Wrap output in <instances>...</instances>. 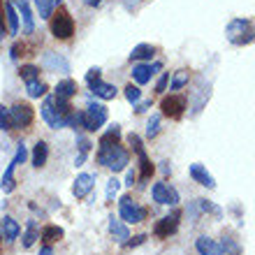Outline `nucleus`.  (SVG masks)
<instances>
[{
    "label": "nucleus",
    "mask_w": 255,
    "mask_h": 255,
    "mask_svg": "<svg viewBox=\"0 0 255 255\" xmlns=\"http://www.w3.org/2000/svg\"><path fill=\"white\" fill-rule=\"evenodd\" d=\"M225 33L232 44H251L255 40V23L251 19H232Z\"/></svg>",
    "instance_id": "nucleus-1"
},
{
    "label": "nucleus",
    "mask_w": 255,
    "mask_h": 255,
    "mask_svg": "<svg viewBox=\"0 0 255 255\" xmlns=\"http://www.w3.org/2000/svg\"><path fill=\"white\" fill-rule=\"evenodd\" d=\"M128 158H130L128 151L123 146H119V144L107 146V148H100V153H98V162L105 165V167H109L112 172H121V169H126Z\"/></svg>",
    "instance_id": "nucleus-2"
},
{
    "label": "nucleus",
    "mask_w": 255,
    "mask_h": 255,
    "mask_svg": "<svg viewBox=\"0 0 255 255\" xmlns=\"http://www.w3.org/2000/svg\"><path fill=\"white\" fill-rule=\"evenodd\" d=\"M107 123V107L105 105H98V102H91L84 112V130L88 132H95V130H100L102 126Z\"/></svg>",
    "instance_id": "nucleus-3"
},
{
    "label": "nucleus",
    "mask_w": 255,
    "mask_h": 255,
    "mask_svg": "<svg viewBox=\"0 0 255 255\" xmlns=\"http://www.w3.org/2000/svg\"><path fill=\"white\" fill-rule=\"evenodd\" d=\"M51 33H54L56 40H70L74 35V21L65 9H58V14L54 16V21H51Z\"/></svg>",
    "instance_id": "nucleus-4"
},
{
    "label": "nucleus",
    "mask_w": 255,
    "mask_h": 255,
    "mask_svg": "<svg viewBox=\"0 0 255 255\" xmlns=\"http://www.w3.org/2000/svg\"><path fill=\"white\" fill-rule=\"evenodd\" d=\"M119 214H121L123 223H141L144 216H146V211H144L137 202H132L130 195H123L121 202H119Z\"/></svg>",
    "instance_id": "nucleus-5"
},
{
    "label": "nucleus",
    "mask_w": 255,
    "mask_h": 255,
    "mask_svg": "<svg viewBox=\"0 0 255 255\" xmlns=\"http://www.w3.org/2000/svg\"><path fill=\"white\" fill-rule=\"evenodd\" d=\"M33 107L26 105V102H16L12 109H9V119H12V128H28L33 123Z\"/></svg>",
    "instance_id": "nucleus-6"
},
{
    "label": "nucleus",
    "mask_w": 255,
    "mask_h": 255,
    "mask_svg": "<svg viewBox=\"0 0 255 255\" xmlns=\"http://www.w3.org/2000/svg\"><path fill=\"white\" fill-rule=\"evenodd\" d=\"M128 141L132 144L134 148V153H137V158H139V167H141V179L146 181L148 176L153 174V165H151V160L146 158V151H144V146H141V139L137 137V134H130L128 137Z\"/></svg>",
    "instance_id": "nucleus-7"
},
{
    "label": "nucleus",
    "mask_w": 255,
    "mask_h": 255,
    "mask_svg": "<svg viewBox=\"0 0 255 255\" xmlns=\"http://www.w3.org/2000/svg\"><path fill=\"white\" fill-rule=\"evenodd\" d=\"M151 195H153V200L158 202V204H169V207H174L176 202H179V193H176L169 183H155Z\"/></svg>",
    "instance_id": "nucleus-8"
},
{
    "label": "nucleus",
    "mask_w": 255,
    "mask_h": 255,
    "mask_svg": "<svg viewBox=\"0 0 255 255\" xmlns=\"http://www.w3.org/2000/svg\"><path fill=\"white\" fill-rule=\"evenodd\" d=\"M42 119L47 121L49 128H54V130H61V128H65V121H63V116L56 112L54 107V98H47L44 100V105H42Z\"/></svg>",
    "instance_id": "nucleus-9"
},
{
    "label": "nucleus",
    "mask_w": 255,
    "mask_h": 255,
    "mask_svg": "<svg viewBox=\"0 0 255 255\" xmlns=\"http://www.w3.org/2000/svg\"><path fill=\"white\" fill-rule=\"evenodd\" d=\"M162 114L169 116V119H181L183 116V109H186V100H183L181 95H169L162 100Z\"/></svg>",
    "instance_id": "nucleus-10"
},
{
    "label": "nucleus",
    "mask_w": 255,
    "mask_h": 255,
    "mask_svg": "<svg viewBox=\"0 0 255 255\" xmlns=\"http://www.w3.org/2000/svg\"><path fill=\"white\" fill-rule=\"evenodd\" d=\"M176 228H179V211H176V214H172V216H165V218H160V221L155 223L153 232H155V237H162V239H165V237L174 235Z\"/></svg>",
    "instance_id": "nucleus-11"
},
{
    "label": "nucleus",
    "mask_w": 255,
    "mask_h": 255,
    "mask_svg": "<svg viewBox=\"0 0 255 255\" xmlns=\"http://www.w3.org/2000/svg\"><path fill=\"white\" fill-rule=\"evenodd\" d=\"M160 63H153V65H141V63H137V65L132 67V79L137 81V84H148L151 81V77H153L158 70H160Z\"/></svg>",
    "instance_id": "nucleus-12"
},
{
    "label": "nucleus",
    "mask_w": 255,
    "mask_h": 255,
    "mask_svg": "<svg viewBox=\"0 0 255 255\" xmlns=\"http://www.w3.org/2000/svg\"><path fill=\"white\" fill-rule=\"evenodd\" d=\"M190 176H193V179H195L197 183H200V186H204V188H216L214 176L209 174L207 167H204V165H200V162L190 165Z\"/></svg>",
    "instance_id": "nucleus-13"
},
{
    "label": "nucleus",
    "mask_w": 255,
    "mask_h": 255,
    "mask_svg": "<svg viewBox=\"0 0 255 255\" xmlns=\"http://www.w3.org/2000/svg\"><path fill=\"white\" fill-rule=\"evenodd\" d=\"M91 86V93L95 95V98H102V100H114L116 98V88L112 86V84H105V81H93V84H88Z\"/></svg>",
    "instance_id": "nucleus-14"
},
{
    "label": "nucleus",
    "mask_w": 255,
    "mask_h": 255,
    "mask_svg": "<svg viewBox=\"0 0 255 255\" xmlns=\"http://www.w3.org/2000/svg\"><path fill=\"white\" fill-rule=\"evenodd\" d=\"M19 5V12H21V19H23V33L30 35L35 30V19H33V12H30V5L28 0H14Z\"/></svg>",
    "instance_id": "nucleus-15"
},
{
    "label": "nucleus",
    "mask_w": 255,
    "mask_h": 255,
    "mask_svg": "<svg viewBox=\"0 0 255 255\" xmlns=\"http://www.w3.org/2000/svg\"><path fill=\"white\" fill-rule=\"evenodd\" d=\"M195 249L200 255H223V249L214 239H209V237H200L197 242H195Z\"/></svg>",
    "instance_id": "nucleus-16"
},
{
    "label": "nucleus",
    "mask_w": 255,
    "mask_h": 255,
    "mask_svg": "<svg viewBox=\"0 0 255 255\" xmlns=\"http://www.w3.org/2000/svg\"><path fill=\"white\" fill-rule=\"evenodd\" d=\"M44 67H49V70H61V72H70V63L65 61V58H61L58 54H54V51H47L44 54Z\"/></svg>",
    "instance_id": "nucleus-17"
},
{
    "label": "nucleus",
    "mask_w": 255,
    "mask_h": 255,
    "mask_svg": "<svg viewBox=\"0 0 255 255\" xmlns=\"http://www.w3.org/2000/svg\"><path fill=\"white\" fill-rule=\"evenodd\" d=\"M91 188H93V176L91 174H79L77 176V181H74V197H86L88 193H91Z\"/></svg>",
    "instance_id": "nucleus-18"
},
{
    "label": "nucleus",
    "mask_w": 255,
    "mask_h": 255,
    "mask_svg": "<svg viewBox=\"0 0 255 255\" xmlns=\"http://www.w3.org/2000/svg\"><path fill=\"white\" fill-rule=\"evenodd\" d=\"M0 228H2V237H5V242H9V244H12L14 239L19 237V232H21L19 223L14 221L12 216H5V218H2V225H0Z\"/></svg>",
    "instance_id": "nucleus-19"
},
{
    "label": "nucleus",
    "mask_w": 255,
    "mask_h": 255,
    "mask_svg": "<svg viewBox=\"0 0 255 255\" xmlns=\"http://www.w3.org/2000/svg\"><path fill=\"white\" fill-rule=\"evenodd\" d=\"M47 158H49V146L47 141H37L33 148V167H44L47 165Z\"/></svg>",
    "instance_id": "nucleus-20"
},
{
    "label": "nucleus",
    "mask_w": 255,
    "mask_h": 255,
    "mask_svg": "<svg viewBox=\"0 0 255 255\" xmlns=\"http://www.w3.org/2000/svg\"><path fill=\"white\" fill-rule=\"evenodd\" d=\"M109 232L114 235L116 242H128V239H130V232H128V228L123 225L121 221H119V218H114V216L109 218Z\"/></svg>",
    "instance_id": "nucleus-21"
},
{
    "label": "nucleus",
    "mask_w": 255,
    "mask_h": 255,
    "mask_svg": "<svg viewBox=\"0 0 255 255\" xmlns=\"http://www.w3.org/2000/svg\"><path fill=\"white\" fill-rule=\"evenodd\" d=\"M77 93V84L72 79H63L58 81V86H56V98H63V100H70L72 95Z\"/></svg>",
    "instance_id": "nucleus-22"
},
{
    "label": "nucleus",
    "mask_w": 255,
    "mask_h": 255,
    "mask_svg": "<svg viewBox=\"0 0 255 255\" xmlns=\"http://www.w3.org/2000/svg\"><path fill=\"white\" fill-rule=\"evenodd\" d=\"M155 54V49L151 44H137L130 54V61H151Z\"/></svg>",
    "instance_id": "nucleus-23"
},
{
    "label": "nucleus",
    "mask_w": 255,
    "mask_h": 255,
    "mask_svg": "<svg viewBox=\"0 0 255 255\" xmlns=\"http://www.w3.org/2000/svg\"><path fill=\"white\" fill-rule=\"evenodd\" d=\"M5 16H7V26H9V35H16L19 33V14H16L12 2H5Z\"/></svg>",
    "instance_id": "nucleus-24"
},
{
    "label": "nucleus",
    "mask_w": 255,
    "mask_h": 255,
    "mask_svg": "<svg viewBox=\"0 0 255 255\" xmlns=\"http://www.w3.org/2000/svg\"><path fill=\"white\" fill-rule=\"evenodd\" d=\"M37 239H40V230H37V223H35V221H28L26 235H23V249H30V246H33Z\"/></svg>",
    "instance_id": "nucleus-25"
},
{
    "label": "nucleus",
    "mask_w": 255,
    "mask_h": 255,
    "mask_svg": "<svg viewBox=\"0 0 255 255\" xmlns=\"http://www.w3.org/2000/svg\"><path fill=\"white\" fill-rule=\"evenodd\" d=\"M119 137H121V130H119V126H112L107 132L100 137V148H107V146H114V144H119Z\"/></svg>",
    "instance_id": "nucleus-26"
},
{
    "label": "nucleus",
    "mask_w": 255,
    "mask_h": 255,
    "mask_svg": "<svg viewBox=\"0 0 255 255\" xmlns=\"http://www.w3.org/2000/svg\"><path fill=\"white\" fill-rule=\"evenodd\" d=\"M26 93H28V98H40V95L47 93V86H44V81H40V79L26 81Z\"/></svg>",
    "instance_id": "nucleus-27"
},
{
    "label": "nucleus",
    "mask_w": 255,
    "mask_h": 255,
    "mask_svg": "<svg viewBox=\"0 0 255 255\" xmlns=\"http://www.w3.org/2000/svg\"><path fill=\"white\" fill-rule=\"evenodd\" d=\"M77 144H79V153H77V158H74V165L79 167V165H84V160H86L88 151H91V141L86 139V137H77Z\"/></svg>",
    "instance_id": "nucleus-28"
},
{
    "label": "nucleus",
    "mask_w": 255,
    "mask_h": 255,
    "mask_svg": "<svg viewBox=\"0 0 255 255\" xmlns=\"http://www.w3.org/2000/svg\"><path fill=\"white\" fill-rule=\"evenodd\" d=\"M35 7H37V12H40V19H51L56 0H35Z\"/></svg>",
    "instance_id": "nucleus-29"
},
{
    "label": "nucleus",
    "mask_w": 255,
    "mask_h": 255,
    "mask_svg": "<svg viewBox=\"0 0 255 255\" xmlns=\"http://www.w3.org/2000/svg\"><path fill=\"white\" fill-rule=\"evenodd\" d=\"M63 237V230L58 228V225H47V228L42 230V239L47 244H51V242H58Z\"/></svg>",
    "instance_id": "nucleus-30"
},
{
    "label": "nucleus",
    "mask_w": 255,
    "mask_h": 255,
    "mask_svg": "<svg viewBox=\"0 0 255 255\" xmlns=\"http://www.w3.org/2000/svg\"><path fill=\"white\" fill-rule=\"evenodd\" d=\"M188 84V72H183V70H179V72L174 74V79H172V84H169V88L172 91H179V88H183Z\"/></svg>",
    "instance_id": "nucleus-31"
},
{
    "label": "nucleus",
    "mask_w": 255,
    "mask_h": 255,
    "mask_svg": "<svg viewBox=\"0 0 255 255\" xmlns=\"http://www.w3.org/2000/svg\"><path fill=\"white\" fill-rule=\"evenodd\" d=\"M37 72H40V70H37L35 65H23V67L19 70V74H21V79H23V81H33V79H37V77H40Z\"/></svg>",
    "instance_id": "nucleus-32"
},
{
    "label": "nucleus",
    "mask_w": 255,
    "mask_h": 255,
    "mask_svg": "<svg viewBox=\"0 0 255 255\" xmlns=\"http://www.w3.org/2000/svg\"><path fill=\"white\" fill-rule=\"evenodd\" d=\"M158 132H160V116L153 114L151 119H148V123H146V134L148 137H155Z\"/></svg>",
    "instance_id": "nucleus-33"
},
{
    "label": "nucleus",
    "mask_w": 255,
    "mask_h": 255,
    "mask_svg": "<svg viewBox=\"0 0 255 255\" xmlns=\"http://www.w3.org/2000/svg\"><path fill=\"white\" fill-rule=\"evenodd\" d=\"M0 130H12V119H9V109L0 105Z\"/></svg>",
    "instance_id": "nucleus-34"
},
{
    "label": "nucleus",
    "mask_w": 255,
    "mask_h": 255,
    "mask_svg": "<svg viewBox=\"0 0 255 255\" xmlns=\"http://www.w3.org/2000/svg\"><path fill=\"white\" fill-rule=\"evenodd\" d=\"M126 98H128V102H132V105H137L139 102V98H141V91H139V86H126Z\"/></svg>",
    "instance_id": "nucleus-35"
},
{
    "label": "nucleus",
    "mask_w": 255,
    "mask_h": 255,
    "mask_svg": "<svg viewBox=\"0 0 255 255\" xmlns=\"http://www.w3.org/2000/svg\"><path fill=\"white\" fill-rule=\"evenodd\" d=\"M121 188V181L119 179H109L107 181V200H114V195Z\"/></svg>",
    "instance_id": "nucleus-36"
},
{
    "label": "nucleus",
    "mask_w": 255,
    "mask_h": 255,
    "mask_svg": "<svg viewBox=\"0 0 255 255\" xmlns=\"http://www.w3.org/2000/svg\"><path fill=\"white\" fill-rule=\"evenodd\" d=\"M167 84H169V72H165L160 77V81H158V86H155V91L158 93H165V88H167Z\"/></svg>",
    "instance_id": "nucleus-37"
},
{
    "label": "nucleus",
    "mask_w": 255,
    "mask_h": 255,
    "mask_svg": "<svg viewBox=\"0 0 255 255\" xmlns=\"http://www.w3.org/2000/svg\"><path fill=\"white\" fill-rule=\"evenodd\" d=\"M221 249H228L230 253H235V255H239V249H237V244L232 242V239H228V237H225V239H223V246Z\"/></svg>",
    "instance_id": "nucleus-38"
},
{
    "label": "nucleus",
    "mask_w": 255,
    "mask_h": 255,
    "mask_svg": "<svg viewBox=\"0 0 255 255\" xmlns=\"http://www.w3.org/2000/svg\"><path fill=\"white\" fill-rule=\"evenodd\" d=\"M98 79H100V67L88 70V74H86V81H88V84H93V81H98Z\"/></svg>",
    "instance_id": "nucleus-39"
},
{
    "label": "nucleus",
    "mask_w": 255,
    "mask_h": 255,
    "mask_svg": "<svg viewBox=\"0 0 255 255\" xmlns=\"http://www.w3.org/2000/svg\"><path fill=\"white\" fill-rule=\"evenodd\" d=\"M144 239H146V237H144V235H139V237H134L132 242H128V246H139V244H144Z\"/></svg>",
    "instance_id": "nucleus-40"
},
{
    "label": "nucleus",
    "mask_w": 255,
    "mask_h": 255,
    "mask_svg": "<svg viewBox=\"0 0 255 255\" xmlns=\"http://www.w3.org/2000/svg\"><path fill=\"white\" fill-rule=\"evenodd\" d=\"M134 179H137V176H134V172L132 169H130V172H128V176H126V186H130V188H132V183H134Z\"/></svg>",
    "instance_id": "nucleus-41"
},
{
    "label": "nucleus",
    "mask_w": 255,
    "mask_h": 255,
    "mask_svg": "<svg viewBox=\"0 0 255 255\" xmlns=\"http://www.w3.org/2000/svg\"><path fill=\"white\" fill-rule=\"evenodd\" d=\"M40 255H54V249H51V246H42V251H40Z\"/></svg>",
    "instance_id": "nucleus-42"
},
{
    "label": "nucleus",
    "mask_w": 255,
    "mask_h": 255,
    "mask_svg": "<svg viewBox=\"0 0 255 255\" xmlns=\"http://www.w3.org/2000/svg\"><path fill=\"white\" fill-rule=\"evenodd\" d=\"M19 51H21L19 44H14V47H12V61H16V58H19Z\"/></svg>",
    "instance_id": "nucleus-43"
},
{
    "label": "nucleus",
    "mask_w": 255,
    "mask_h": 255,
    "mask_svg": "<svg viewBox=\"0 0 255 255\" xmlns=\"http://www.w3.org/2000/svg\"><path fill=\"white\" fill-rule=\"evenodd\" d=\"M148 107H151V102H141V105H137V112H146Z\"/></svg>",
    "instance_id": "nucleus-44"
},
{
    "label": "nucleus",
    "mask_w": 255,
    "mask_h": 255,
    "mask_svg": "<svg viewBox=\"0 0 255 255\" xmlns=\"http://www.w3.org/2000/svg\"><path fill=\"white\" fill-rule=\"evenodd\" d=\"M88 7H98V5H102V0H84Z\"/></svg>",
    "instance_id": "nucleus-45"
},
{
    "label": "nucleus",
    "mask_w": 255,
    "mask_h": 255,
    "mask_svg": "<svg viewBox=\"0 0 255 255\" xmlns=\"http://www.w3.org/2000/svg\"><path fill=\"white\" fill-rule=\"evenodd\" d=\"M160 165H162V174H169V172H172V169H169V162H160Z\"/></svg>",
    "instance_id": "nucleus-46"
}]
</instances>
